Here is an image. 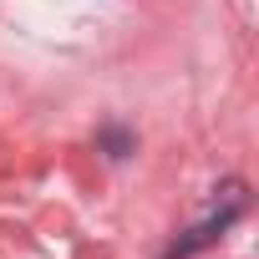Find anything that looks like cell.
I'll use <instances>...</instances> for the list:
<instances>
[{"label": "cell", "instance_id": "1", "mask_svg": "<svg viewBox=\"0 0 259 259\" xmlns=\"http://www.w3.org/2000/svg\"><path fill=\"white\" fill-rule=\"evenodd\" d=\"M239 213H244V188H239V183H229V188H224V208H219L213 219H203V224H198L188 239H178L168 259H188V254H198V249H203V244H213V239H219V234H224V229H229Z\"/></svg>", "mask_w": 259, "mask_h": 259}, {"label": "cell", "instance_id": "2", "mask_svg": "<svg viewBox=\"0 0 259 259\" xmlns=\"http://www.w3.org/2000/svg\"><path fill=\"white\" fill-rule=\"evenodd\" d=\"M102 148H107V158H127V148H133V138H127L122 127H107V133H102Z\"/></svg>", "mask_w": 259, "mask_h": 259}]
</instances>
